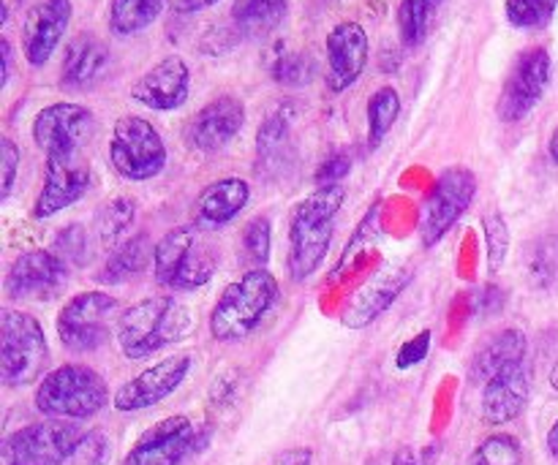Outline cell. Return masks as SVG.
Wrapping results in <instances>:
<instances>
[{
  "instance_id": "cell-36",
  "label": "cell",
  "mask_w": 558,
  "mask_h": 465,
  "mask_svg": "<svg viewBox=\"0 0 558 465\" xmlns=\"http://www.w3.org/2000/svg\"><path fill=\"white\" fill-rule=\"evenodd\" d=\"M483 232H485V250H488V272L499 276L505 267L507 256H510V229L499 212H488L483 218Z\"/></svg>"
},
{
  "instance_id": "cell-37",
  "label": "cell",
  "mask_w": 558,
  "mask_h": 465,
  "mask_svg": "<svg viewBox=\"0 0 558 465\" xmlns=\"http://www.w3.org/2000/svg\"><path fill=\"white\" fill-rule=\"evenodd\" d=\"M272 79L283 87H303L314 79V63L303 52H283L272 63Z\"/></svg>"
},
{
  "instance_id": "cell-34",
  "label": "cell",
  "mask_w": 558,
  "mask_h": 465,
  "mask_svg": "<svg viewBox=\"0 0 558 465\" xmlns=\"http://www.w3.org/2000/svg\"><path fill=\"white\" fill-rule=\"evenodd\" d=\"M469 465H523L521 441L510 433L488 436L469 457Z\"/></svg>"
},
{
  "instance_id": "cell-11",
  "label": "cell",
  "mask_w": 558,
  "mask_h": 465,
  "mask_svg": "<svg viewBox=\"0 0 558 465\" xmlns=\"http://www.w3.org/2000/svg\"><path fill=\"white\" fill-rule=\"evenodd\" d=\"M550 74H554V60L545 47H532L518 54L496 101V114L501 123H518L529 118L548 93Z\"/></svg>"
},
{
  "instance_id": "cell-29",
  "label": "cell",
  "mask_w": 558,
  "mask_h": 465,
  "mask_svg": "<svg viewBox=\"0 0 558 465\" xmlns=\"http://www.w3.org/2000/svg\"><path fill=\"white\" fill-rule=\"evenodd\" d=\"M445 0H401L398 5V36L407 49H417L428 41L434 22Z\"/></svg>"
},
{
  "instance_id": "cell-25",
  "label": "cell",
  "mask_w": 558,
  "mask_h": 465,
  "mask_svg": "<svg viewBox=\"0 0 558 465\" xmlns=\"http://www.w3.org/2000/svg\"><path fill=\"white\" fill-rule=\"evenodd\" d=\"M526 335L515 330V327L496 332V335H490L488 341L477 346L472 365H469V376H472V381H488L490 376H496L507 365L523 363L526 359Z\"/></svg>"
},
{
  "instance_id": "cell-23",
  "label": "cell",
  "mask_w": 558,
  "mask_h": 465,
  "mask_svg": "<svg viewBox=\"0 0 558 465\" xmlns=\"http://www.w3.org/2000/svg\"><path fill=\"white\" fill-rule=\"evenodd\" d=\"M251 185L243 178H223L205 185L194 201V223L205 232L232 223L248 207Z\"/></svg>"
},
{
  "instance_id": "cell-31",
  "label": "cell",
  "mask_w": 558,
  "mask_h": 465,
  "mask_svg": "<svg viewBox=\"0 0 558 465\" xmlns=\"http://www.w3.org/2000/svg\"><path fill=\"white\" fill-rule=\"evenodd\" d=\"M136 221V201L131 196H114L101 210L96 212V237L107 248H118L120 240H125L129 229Z\"/></svg>"
},
{
  "instance_id": "cell-46",
  "label": "cell",
  "mask_w": 558,
  "mask_h": 465,
  "mask_svg": "<svg viewBox=\"0 0 558 465\" xmlns=\"http://www.w3.org/2000/svg\"><path fill=\"white\" fill-rule=\"evenodd\" d=\"M0 54H3V76H0V87H5L9 85V79H11V63H14V60H11V41L9 38H3V41H0Z\"/></svg>"
},
{
  "instance_id": "cell-1",
  "label": "cell",
  "mask_w": 558,
  "mask_h": 465,
  "mask_svg": "<svg viewBox=\"0 0 558 465\" xmlns=\"http://www.w3.org/2000/svg\"><path fill=\"white\" fill-rule=\"evenodd\" d=\"M343 199H347L343 185H325V188H316L314 194L298 201V207L292 210L287 267L294 283L311 278L325 265Z\"/></svg>"
},
{
  "instance_id": "cell-33",
  "label": "cell",
  "mask_w": 558,
  "mask_h": 465,
  "mask_svg": "<svg viewBox=\"0 0 558 465\" xmlns=\"http://www.w3.org/2000/svg\"><path fill=\"white\" fill-rule=\"evenodd\" d=\"M558 0H507L505 14L507 22L518 30H539L550 25L556 14Z\"/></svg>"
},
{
  "instance_id": "cell-32",
  "label": "cell",
  "mask_w": 558,
  "mask_h": 465,
  "mask_svg": "<svg viewBox=\"0 0 558 465\" xmlns=\"http://www.w3.org/2000/svg\"><path fill=\"white\" fill-rule=\"evenodd\" d=\"M398 114H401V96H398L396 87L385 85L368 98V147L376 150L381 142L387 139V134L396 125Z\"/></svg>"
},
{
  "instance_id": "cell-49",
  "label": "cell",
  "mask_w": 558,
  "mask_h": 465,
  "mask_svg": "<svg viewBox=\"0 0 558 465\" xmlns=\"http://www.w3.org/2000/svg\"><path fill=\"white\" fill-rule=\"evenodd\" d=\"M439 450L441 446L439 444H430V446H425V452H423V465H434L436 461H439Z\"/></svg>"
},
{
  "instance_id": "cell-6",
  "label": "cell",
  "mask_w": 558,
  "mask_h": 465,
  "mask_svg": "<svg viewBox=\"0 0 558 465\" xmlns=\"http://www.w3.org/2000/svg\"><path fill=\"white\" fill-rule=\"evenodd\" d=\"M49 365L44 327L25 310H0V379L5 387H31L41 381Z\"/></svg>"
},
{
  "instance_id": "cell-24",
  "label": "cell",
  "mask_w": 558,
  "mask_h": 465,
  "mask_svg": "<svg viewBox=\"0 0 558 465\" xmlns=\"http://www.w3.org/2000/svg\"><path fill=\"white\" fill-rule=\"evenodd\" d=\"M109 63H112V54H109L107 44L90 33H80L65 47L60 82L69 90H87L107 76Z\"/></svg>"
},
{
  "instance_id": "cell-26",
  "label": "cell",
  "mask_w": 558,
  "mask_h": 465,
  "mask_svg": "<svg viewBox=\"0 0 558 465\" xmlns=\"http://www.w3.org/2000/svg\"><path fill=\"white\" fill-rule=\"evenodd\" d=\"M153 256H156V245L150 243V237L145 232L134 234V237H125L109 254V259L104 261L101 272H98V283H109V286L125 283L129 278L140 276L147 265H153Z\"/></svg>"
},
{
  "instance_id": "cell-51",
  "label": "cell",
  "mask_w": 558,
  "mask_h": 465,
  "mask_svg": "<svg viewBox=\"0 0 558 465\" xmlns=\"http://www.w3.org/2000/svg\"><path fill=\"white\" fill-rule=\"evenodd\" d=\"M550 387H554V390L558 392V359H556L554 370H550Z\"/></svg>"
},
{
  "instance_id": "cell-28",
  "label": "cell",
  "mask_w": 558,
  "mask_h": 465,
  "mask_svg": "<svg viewBox=\"0 0 558 465\" xmlns=\"http://www.w3.org/2000/svg\"><path fill=\"white\" fill-rule=\"evenodd\" d=\"M292 125L294 112L289 103H283L276 112L267 114L265 123L259 125V134H256V152H259V161L265 163V167H281L283 158L292 152Z\"/></svg>"
},
{
  "instance_id": "cell-41",
  "label": "cell",
  "mask_w": 558,
  "mask_h": 465,
  "mask_svg": "<svg viewBox=\"0 0 558 465\" xmlns=\"http://www.w3.org/2000/svg\"><path fill=\"white\" fill-rule=\"evenodd\" d=\"M430 352V330H423L420 335H414L412 341L403 343L396 354V368L398 370H409L414 365L423 363Z\"/></svg>"
},
{
  "instance_id": "cell-4",
  "label": "cell",
  "mask_w": 558,
  "mask_h": 465,
  "mask_svg": "<svg viewBox=\"0 0 558 465\" xmlns=\"http://www.w3.org/2000/svg\"><path fill=\"white\" fill-rule=\"evenodd\" d=\"M281 297L276 276L265 267H251L229 283L210 310V335L221 343H234L259 330Z\"/></svg>"
},
{
  "instance_id": "cell-27",
  "label": "cell",
  "mask_w": 558,
  "mask_h": 465,
  "mask_svg": "<svg viewBox=\"0 0 558 465\" xmlns=\"http://www.w3.org/2000/svg\"><path fill=\"white\" fill-rule=\"evenodd\" d=\"M289 0H234L232 22L243 38H267L283 25Z\"/></svg>"
},
{
  "instance_id": "cell-50",
  "label": "cell",
  "mask_w": 558,
  "mask_h": 465,
  "mask_svg": "<svg viewBox=\"0 0 558 465\" xmlns=\"http://www.w3.org/2000/svg\"><path fill=\"white\" fill-rule=\"evenodd\" d=\"M548 152H550V158H554V161L558 163V125H556V131H554V134H550V142H548Z\"/></svg>"
},
{
  "instance_id": "cell-16",
  "label": "cell",
  "mask_w": 558,
  "mask_h": 465,
  "mask_svg": "<svg viewBox=\"0 0 558 465\" xmlns=\"http://www.w3.org/2000/svg\"><path fill=\"white\" fill-rule=\"evenodd\" d=\"M327 52V87L332 93H343L352 85H357L360 76L365 74V65L371 58L368 33L360 22L347 20L338 22L325 41Z\"/></svg>"
},
{
  "instance_id": "cell-17",
  "label": "cell",
  "mask_w": 558,
  "mask_h": 465,
  "mask_svg": "<svg viewBox=\"0 0 558 465\" xmlns=\"http://www.w3.org/2000/svg\"><path fill=\"white\" fill-rule=\"evenodd\" d=\"M71 0H36L22 22V54L33 69L49 63L71 25Z\"/></svg>"
},
{
  "instance_id": "cell-47",
  "label": "cell",
  "mask_w": 558,
  "mask_h": 465,
  "mask_svg": "<svg viewBox=\"0 0 558 465\" xmlns=\"http://www.w3.org/2000/svg\"><path fill=\"white\" fill-rule=\"evenodd\" d=\"M392 465H420L417 452L409 450V446H403V450H398L396 457H392Z\"/></svg>"
},
{
  "instance_id": "cell-45",
  "label": "cell",
  "mask_w": 558,
  "mask_h": 465,
  "mask_svg": "<svg viewBox=\"0 0 558 465\" xmlns=\"http://www.w3.org/2000/svg\"><path fill=\"white\" fill-rule=\"evenodd\" d=\"M216 3L218 0H167L174 14H196V11H205Z\"/></svg>"
},
{
  "instance_id": "cell-38",
  "label": "cell",
  "mask_w": 558,
  "mask_h": 465,
  "mask_svg": "<svg viewBox=\"0 0 558 465\" xmlns=\"http://www.w3.org/2000/svg\"><path fill=\"white\" fill-rule=\"evenodd\" d=\"M54 254L71 265H85L87 256H90V240H87L85 229L80 223L60 229L58 240H54Z\"/></svg>"
},
{
  "instance_id": "cell-12",
  "label": "cell",
  "mask_w": 558,
  "mask_h": 465,
  "mask_svg": "<svg viewBox=\"0 0 558 465\" xmlns=\"http://www.w3.org/2000/svg\"><path fill=\"white\" fill-rule=\"evenodd\" d=\"M44 158H47L44 161V185L38 191L36 205H33L36 221L58 216L60 210L80 201L85 191L90 188L93 178L85 150H54Z\"/></svg>"
},
{
  "instance_id": "cell-22",
  "label": "cell",
  "mask_w": 558,
  "mask_h": 465,
  "mask_svg": "<svg viewBox=\"0 0 558 465\" xmlns=\"http://www.w3.org/2000/svg\"><path fill=\"white\" fill-rule=\"evenodd\" d=\"M412 278L414 272L409 270V267H396V270L381 272L374 281L365 283V286L354 294L352 303L347 305V310H343V327H349V330H363V327L374 325L385 310L392 308V303L401 297L403 289L409 286Z\"/></svg>"
},
{
  "instance_id": "cell-30",
  "label": "cell",
  "mask_w": 558,
  "mask_h": 465,
  "mask_svg": "<svg viewBox=\"0 0 558 465\" xmlns=\"http://www.w3.org/2000/svg\"><path fill=\"white\" fill-rule=\"evenodd\" d=\"M167 0H109V30L114 36H136L161 16Z\"/></svg>"
},
{
  "instance_id": "cell-19",
  "label": "cell",
  "mask_w": 558,
  "mask_h": 465,
  "mask_svg": "<svg viewBox=\"0 0 558 465\" xmlns=\"http://www.w3.org/2000/svg\"><path fill=\"white\" fill-rule=\"evenodd\" d=\"M245 125V103L238 96H223L207 101L185 125V142L199 152H221Z\"/></svg>"
},
{
  "instance_id": "cell-43",
  "label": "cell",
  "mask_w": 558,
  "mask_h": 465,
  "mask_svg": "<svg viewBox=\"0 0 558 465\" xmlns=\"http://www.w3.org/2000/svg\"><path fill=\"white\" fill-rule=\"evenodd\" d=\"M501 308H505V292H501L499 286L488 283V286L480 289L477 305H474V314L490 316V314H499Z\"/></svg>"
},
{
  "instance_id": "cell-14",
  "label": "cell",
  "mask_w": 558,
  "mask_h": 465,
  "mask_svg": "<svg viewBox=\"0 0 558 465\" xmlns=\"http://www.w3.org/2000/svg\"><path fill=\"white\" fill-rule=\"evenodd\" d=\"M196 439L199 428L183 414H174L145 430L123 457V465H180L191 452L199 450Z\"/></svg>"
},
{
  "instance_id": "cell-2",
  "label": "cell",
  "mask_w": 558,
  "mask_h": 465,
  "mask_svg": "<svg viewBox=\"0 0 558 465\" xmlns=\"http://www.w3.org/2000/svg\"><path fill=\"white\" fill-rule=\"evenodd\" d=\"M194 330L189 308L180 305L172 294L140 299L125 308L114 321V335L125 359H147L161 348L185 341Z\"/></svg>"
},
{
  "instance_id": "cell-5",
  "label": "cell",
  "mask_w": 558,
  "mask_h": 465,
  "mask_svg": "<svg viewBox=\"0 0 558 465\" xmlns=\"http://www.w3.org/2000/svg\"><path fill=\"white\" fill-rule=\"evenodd\" d=\"M33 403L49 419H90L109 403V387L98 370L69 363L38 381Z\"/></svg>"
},
{
  "instance_id": "cell-48",
  "label": "cell",
  "mask_w": 558,
  "mask_h": 465,
  "mask_svg": "<svg viewBox=\"0 0 558 465\" xmlns=\"http://www.w3.org/2000/svg\"><path fill=\"white\" fill-rule=\"evenodd\" d=\"M548 452L554 457H558V419L554 423V428L548 430Z\"/></svg>"
},
{
  "instance_id": "cell-8",
  "label": "cell",
  "mask_w": 558,
  "mask_h": 465,
  "mask_svg": "<svg viewBox=\"0 0 558 465\" xmlns=\"http://www.w3.org/2000/svg\"><path fill=\"white\" fill-rule=\"evenodd\" d=\"M114 314H118V299L101 289H90V292L74 294L60 308L54 330L69 352H98L109 341Z\"/></svg>"
},
{
  "instance_id": "cell-13",
  "label": "cell",
  "mask_w": 558,
  "mask_h": 465,
  "mask_svg": "<svg viewBox=\"0 0 558 465\" xmlns=\"http://www.w3.org/2000/svg\"><path fill=\"white\" fill-rule=\"evenodd\" d=\"M194 357L191 354H172V357L161 359L153 368L142 370L134 379L125 381L118 392L112 395V406L118 412L131 414V412H145V408L158 406L161 401H167L172 392L180 390V384L189 376Z\"/></svg>"
},
{
  "instance_id": "cell-40",
  "label": "cell",
  "mask_w": 558,
  "mask_h": 465,
  "mask_svg": "<svg viewBox=\"0 0 558 465\" xmlns=\"http://www.w3.org/2000/svg\"><path fill=\"white\" fill-rule=\"evenodd\" d=\"M20 147L14 145V139L3 136L0 139V199H9L11 188L16 183V172H20Z\"/></svg>"
},
{
  "instance_id": "cell-35",
  "label": "cell",
  "mask_w": 558,
  "mask_h": 465,
  "mask_svg": "<svg viewBox=\"0 0 558 465\" xmlns=\"http://www.w3.org/2000/svg\"><path fill=\"white\" fill-rule=\"evenodd\" d=\"M240 250L251 267H265L270 261L272 250V227L265 216H256L245 223L243 237H240Z\"/></svg>"
},
{
  "instance_id": "cell-7",
  "label": "cell",
  "mask_w": 558,
  "mask_h": 465,
  "mask_svg": "<svg viewBox=\"0 0 558 465\" xmlns=\"http://www.w3.org/2000/svg\"><path fill=\"white\" fill-rule=\"evenodd\" d=\"M109 161L123 180L145 183V180L158 178L167 167V145L150 120L140 114H123L112 125Z\"/></svg>"
},
{
  "instance_id": "cell-44",
  "label": "cell",
  "mask_w": 558,
  "mask_h": 465,
  "mask_svg": "<svg viewBox=\"0 0 558 465\" xmlns=\"http://www.w3.org/2000/svg\"><path fill=\"white\" fill-rule=\"evenodd\" d=\"M311 461H314V450H308V446H294V450L276 455V461L270 465H311Z\"/></svg>"
},
{
  "instance_id": "cell-39",
  "label": "cell",
  "mask_w": 558,
  "mask_h": 465,
  "mask_svg": "<svg viewBox=\"0 0 558 465\" xmlns=\"http://www.w3.org/2000/svg\"><path fill=\"white\" fill-rule=\"evenodd\" d=\"M109 452H112V446H109V439L101 433V430H90V433H85V439L80 441V446H76V452L71 455V465H107L109 461Z\"/></svg>"
},
{
  "instance_id": "cell-42",
  "label": "cell",
  "mask_w": 558,
  "mask_h": 465,
  "mask_svg": "<svg viewBox=\"0 0 558 465\" xmlns=\"http://www.w3.org/2000/svg\"><path fill=\"white\" fill-rule=\"evenodd\" d=\"M349 172H352V158L347 152H332L316 169V183H319V188H325V185H341V180Z\"/></svg>"
},
{
  "instance_id": "cell-20",
  "label": "cell",
  "mask_w": 558,
  "mask_h": 465,
  "mask_svg": "<svg viewBox=\"0 0 558 465\" xmlns=\"http://www.w3.org/2000/svg\"><path fill=\"white\" fill-rule=\"evenodd\" d=\"M65 278H69V267L58 254L33 248L11 261L9 272H5V294L11 299L44 297V294L58 292Z\"/></svg>"
},
{
  "instance_id": "cell-3",
  "label": "cell",
  "mask_w": 558,
  "mask_h": 465,
  "mask_svg": "<svg viewBox=\"0 0 558 465\" xmlns=\"http://www.w3.org/2000/svg\"><path fill=\"white\" fill-rule=\"evenodd\" d=\"M221 250L196 223L174 227L156 243L153 276L169 292H196L213 281Z\"/></svg>"
},
{
  "instance_id": "cell-10",
  "label": "cell",
  "mask_w": 558,
  "mask_h": 465,
  "mask_svg": "<svg viewBox=\"0 0 558 465\" xmlns=\"http://www.w3.org/2000/svg\"><path fill=\"white\" fill-rule=\"evenodd\" d=\"M82 439L85 430L69 419H44L5 436L3 461L5 465H65Z\"/></svg>"
},
{
  "instance_id": "cell-18",
  "label": "cell",
  "mask_w": 558,
  "mask_h": 465,
  "mask_svg": "<svg viewBox=\"0 0 558 465\" xmlns=\"http://www.w3.org/2000/svg\"><path fill=\"white\" fill-rule=\"evenodd\" d=\"M129 96L153 112H174L191 96V69L180 54H167L131 85Z\"/></svg>"
},
{
  "instance_id": "cell-9",
  "label": "cell",
  "mask_w": 558,
  "mask_h": 465,
  "mask_svg": "<svg viewBox=\"0 0 558 465\" xmlns=\"http://www.w3.org/2000/svg\"><path fill=\"white\" fill-rule=\"evenodd\" d=\"M474 196H477V174L469 167H447L436 178L420 216V240L425 248H434L445 240V234L466 216Z\"/></svg>"
},
{
  "instance_id": "cell-15",
  "label": "cell",
  "mask_w": 558,
  "mask_h": 465,
  "mask_svg": "<svg viewBox=\"0 0 558 465\" xmlns=\"http://www.w3.org/2000/svg\"><path fill=\"white\" fill-rule=\"evenodd\" d=\"M96 131V114L82 103L58 101L44 107L33 118L31 134L38 150L47 156L54 150H85V142Z\"/></svg>"
},
{
  "instance_id": "cell-21",
  "label": "cell",
  "mask_w": 558,
  "mask_h": 465,
  "mask_svg": "<svg viewBox=\"0 0 558 465\" xmlns=\"http://www.w3.org/2000/svg\"><path fill=\"white\" fill-rule=\"evenodd\" d=\"M529 392H532V376H529L526 363L501 368L483 387V401H480L483 423L490 428H501V425L518 419L526 408Z\"/></svg>"
}]
</instances>
